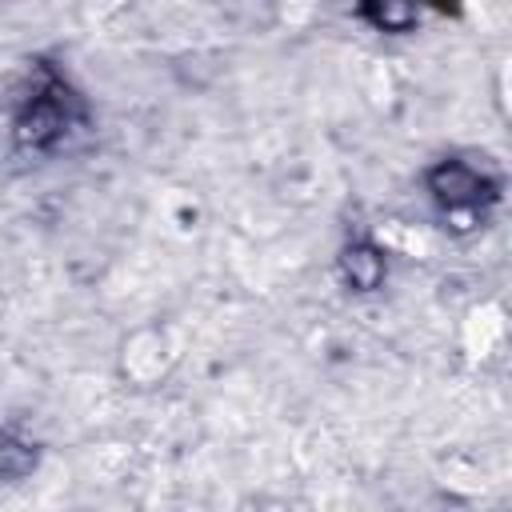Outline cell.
<instances>
[{"label": "cell", "mask_w": 512, "mask_h": 512, "mask_svg": "<svg viewBox=\"0 0 512 512\" xmlns=\"http://www.w3.org/2000/svg\"><path fill=\"white\" fill-rule=\"evenodd\" d=\"M428 184H432L436 200L448 204V208H468V204H476V200L488 192V184L476 176V168H468V164H460V160L440 164V168L428 176Z\"/></svg>", "instance_id": "cell-1"}, {"label": "cell", "mask_w": 512, "mask_h": 512, "mask_svg": "<svg viewBox=\"0 0 512 512\" xmlns=\"http://www.w3.org/2000/svg\"><path fill=\"white\" fill-rule=\"evenodd\" d=\"M344 276L352 288L360 292H372L380 280H384V256L372 248V244H352L344 252Z\"/></svg>", "instance_id": "cell-2"}, {"label": "cell", "mask_w": 512, "mask_h": 512, "mask_svg": "<svg viewBox=\"0 0 512 512\" xmlns=\"http://www.w3.org/2000/svg\"><path fill=\"white\" fill-rule=\"evenodd\" d=\"M360 12L384 32H404L416 20V0H360Z\"/></svg>", "instance_id": "cell-3"}]
</instances>
